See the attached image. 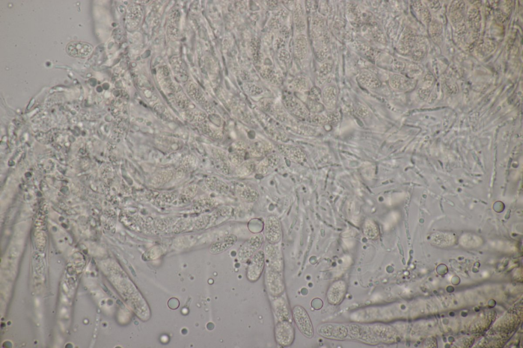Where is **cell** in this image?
Returning <instances> with one entry per match:
<instances>
[{
    "label": "cell",
    "mask_w": 523,
    "mask_h": 348,
    "mask_svg": "<svg viewBox=\"0 0 523 348\" xmlns=\"http://www.w3.org/2000/svg\"><path fill=\"white\" fill-rule=\"evenodd\" d=\"M264 240L263 235L259 233L250 237L240 247L237 252V258L241 262H245L258 251Z\"/></svg>",
    "instance_id": "cell-1"
},
{
    "label": "cell",
    "mask_w": 523,
    "mask_h": 348,
    "mask_svg": "<svg viewBox=\"0 0 523 348\" xmlns=\"http://www.w3.org/2000/svg\"><path fill=\"white\" fill-rule=\"evenodd\" d=\"M265 282L268 293L273 297L282 294L285 285L281 272L267 267L265 274Z\"/></svg>",
    "instance_id": "cell-2"
},
{
    "label": "cell",
    "mask_w": 523,
    "mask_h": 348,
    "mask_svg": "<svg viewBox=\"0 0 523 348\" xmlns=\"http://www.w3.org/2000/svg\"><path fill=\"white\" fill-rule=\"evenodd\" d=\"M292 315L300 332L305 337L312 338L314 335L313 327L306 310L301 306L296 305L292 309Z\"/></svg>",
    "instance_id": "cell-3"
},
{
    "label": "cell",
    "mask_w": 523,
    "mask_h": 348,
    "mask_svg": "<svg viewBox=\"0 0 523 348\" xmlns=\"http://www.w3.org/2000/svg\"><path fill=\"white\" fill-rule=\"evenodd\" d=\"M274 333L276 341L279 345L287 347L293 343L295 330L289 320L278 321L275 327Z\"/></svg>",
    "instance_id": "cell-4"
},
{
    "label": "cell",
    "mask_w": 523,
    "mask_h": 348,
    "mask_svg": "<svg viewBox=\"0 0 523 348\" xmlns=\"http://www.w3.org/2000/svg\"><path fill=\"white\" fill-rule=\"evenodd\" d=\"M264 252L258 251L250 259L246 270V277L251 282L257 281L260 277L265 265Z\"/></svg>",
    "instance_id": "cell-5"
},
{
    "label": "cell",
    "mask_w": 523,
    "mask_h": 348,
    "mask_svg": "<svg viewBox=\"0 0 523 348\" xmlns=\"http://www.w3.org/2000/svg\"><path fill=\"white\" fill-rule=\"evenodd\" d=\"M264 234L269 243L276 244L282 236L281 224L279 219L275 215L268 216L265 220Z\"/></svg>",
    "instance_id": "cell-6"
},
{
    "label": "cell",
    "mask_w": 523,
    "mask_h": 348,
    "mask_svg": "<svg viewBox=\"0 0 523 348\" xmlns=\"http://www.w3.org/2000/svg\"><path fill=\"white\" fill-rule=\"evenodd\" d=\"M276 244L268 243L265 247V260L268 267L281 272L283 269L282 257Z\"/></svg>",
    "instance_id": "cell-7"
},
{
    "label": "cell",
    "mask_w": 523,
    "mask_h": 348,
    "mask_svg": "<svg viewBox=\"0 0 523 348\" xmlns=\"http://www.w3.org/2000/svg\"><path fill=\"white\" fill-rule=\"evenodd\" d=\"M92 46L87 42L73 41L68 43L66 51L68 55L74 58H85L90 55Z\"/></svg>",
    "instance_id": "cell-8"
},
{
    "label": "cell",
    "mask_w": 523,
    "mask_h": 348,
    "mask_svg": "<svg viewBox=\"0 0 523 348\" xmlns=\"http://www.w3.org/2000/svg\"><path fill=\"white\" fill-rule=\"evenodd\" d=\"M279 153L290 160L296 162H303L306 154L299 147L292 144H280L277 145Z\"/></svg>",
    "instance_id": "cell-9"
},
{
    "label": "cell",
    "mask_w": 523,
    "mask_h": 348,
    "mask_svg": "<svg viewBox=\"0 0 523 348\" xmlns=\"http://www.w3.org/2000/svg\"><path fill=\"white\" fill-rule=\"evenodd\" d=\"M272 305L275 314L279 321L289 320L291 311L286 299L282 295L274 297Z\"/></svg>",
    "instance_id": "cell-10"
},
{
    "label": "cell",
    "mask_w": 523,
    "mask_h": 348,
    "mask_svg": "<svg viewBox=\"0 0 523 348\" xmlns=\"http://www.w3.org/2000/svg\"><path fill=\"white\" fill-rule=\"evenodd\" d=\"M271 142L267 140H257L247 148L249 155L253 158L260 157L270 154L273 150Z\"/></svg>",
    "instance_id": "cell-11"
},
{
    "label": "cell",
    "mask_w": 523,
    "mask_h": 348,
    "mask_svg": "<svg viewBox=\"0 0 523 348\" xmlns=\"http://www.w3.org/2000/svg\"><path fill=\"white\" fill-rule=\"evenodd\" d=\"M286 107L296 117L307 120L309 117V113L304 105L293 97H288L284 101Z\"/></svg>",
    "instance_id": "cell-12"
},
{
    "label": "cell",
    "mask_w": 523,
    "mask_h": 348,
    "mask_svg": "<svg viewBox=\"0 0 523 348\" xmlns=\"http://www.w3.org/2000/svg\"><path fill=\"white\" fill-rule=\"evenodd\" d=\"M235 191L241 199L247 202H255L259 198L257 190L243 184H238L235 187Z\"/></svg>",
    "instance_id": "cell-13"
},
{
    "label": "cell",
    "mask_w": 523,
    "mask_h": 348,
    "mask_svg": "<svg viewBox=\"0 0 523 348\" xmlns=\"http://www.w3.org/2000/svg\"><path fill=\"white\" fill-rule=\"evenodd\" d=\"M237 240V237L233 234L226 236L221 240L213 244L210 247L213 254L222 253L232 246Z\"/></svg>",
    "instance_id": "cell-14"
},
{
    "label": "cell",
    "mask_w": 523,
    "mask_h": 348,
    "mask_svg": "<svg viewBox=\"0 0 523 348\" xmlns=\"http://www.w3.org/2000/svg\"><path fill=\"white\" fill-rule=\"evenodd\" d=\"M208 187L212 190L216 191L221 194H225L229 191L228 185L223 181L215 178H209L207 180Z\"/></svg>",
    "instance_id": "cell-15"
},
{
    "label": "cell",
    "mask_w": 523,
    "mask_h": 348,
    "mask_svg": "<svg viewBox=\"0 0 523 348\" xmlns=\"http://www.w3.org/2000/svg\"><path fill=\"white\" fill-rule=\"evenodd\" d=\"M216 154L221 171L226 175L230 174L232 172V165L229 161L228 154L220 150L217 151Z\"/></svg>",
    "instance_id": "cell-16"
},
{
    "label": "cell",
    "mask_w": 523,
    "mask_h": 348,
    "mask_svg": "<svg viewBox=\"0 0 523 348\" xmlns=\"http://www.w3.org/2000/svg\"><path fill=\"white\" fill-rule=\"evenodd\" d=\"M323 102L328 108H333L336 103L337 90L332 86L326 87L323 90L322 94Z\"/></svg>",
    "instance_id": "cell-17"
},
{
    "label": "cell",
    "mask_w": 523,
    "mask_h": 348,
    "mask_svg": "<svg viewBox=\"0 0 523 348\" xmlns=\"http://www.w3.org/2000/svg\"><path fill=\"white\" fill-rule=\"evenodd\" d=\"M256 164L252 160H248L243 162L240 165L236 167L235 173L240 177L247 176L256 170Z\"/></svg>",
    "instance_id": "cell-18"
},
{
    "label": "cell",
    "mask_w": 523,
    "mask_h": 348,
    "mask_svg": "<svg viewBox=\"0 0 523 348\" xmlns=\"http://www.w3.org/2000/svg\"><path fill=\"white\" fill-rule=\"evenodd\" d=\"M245 155V154L232 151L228 154V157L232 166L237 167L244 162Z\"/></svg>",
    "instance_id": "cell-19"
},
{
    "label": "cell",
    "mask_w": 523,
    "mask_h": 348,
    "mask_svg": "<svg viewBox=\"0 0 523 348\" xmlns=\"http://www.w3.org/2000/svg\"><path fill=\"white\" fill-rule=\"evenodd\" d=\"M266 165L269 168H274L279 164L280 157L276 153L269 154L262 160Z\"/></svg>",
    "instance_id": "cell-20"
},
{
    "label": "cell",
    "mask_w": 523,
    "mask_h": 348,
    "mask_svg": "<svg viewBox=\"0 0 523 348\" xmlns=\"http://www.w3.org/2000/svg\"><path fill=\"white\" fill-rule=\"evenodd\" d=\"M247 145L246 143L243 140H236L233 142L231 144L232 151H236L238 152L245 153L247 151Z\"/></svg>",
    "instance_id": "cell-21"
}]
</instances>
